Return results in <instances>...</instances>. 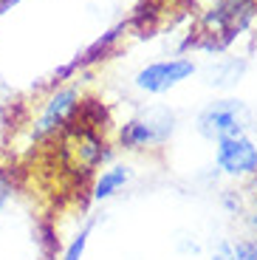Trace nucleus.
<instances>
[{
	"label": "nucleus",
	"mask_w": 257,
	"mask_h": 260,
	"mask_svg": "<svg viewBox=\"0 0 257 260\" xmlns=\"http://www.w3.org/2000/svg\"><path fill=\"white\" fill-rule=\"evenodd\" d=\"M254 201H257V198H254Z\"/></svg>",
	"instance_id": "11"
},
{
	"label": "nucleus",
	"mask_w": 257,
	"mask_h": 260,
	"mask_svg": "<svg viewBox=\"0 0 257 260\" xmlns=\"http://www.w3.org/2000/svg\"><path fill=\"white\" fill-rule=\"evenodd\" d=\"M232 252H235V260H257V241L246 238V241L232 243Z\"/></svg>",
	"instance_id": "9"
},
{
	"label": "nucleus",
	"mask_w": 257,
	"mask_h": 260,
	"mask_svg": "<svg viewBox=\"0 0 257 260\" xmlns=\"http://www.w3.org/2000/svg\"><path fill=\"white\" fill-rule=\"evenodd\" d=\"M198 71V65L189 57H170V59H158V62L144 65L142 71L136 74V88L144 93H167L175 85L186 82Z\"/></svg>",
	"instance_id": "3"
},
{
	"label": "nucleus",
	"mask_w": 257,
	"mask_h": 260,
	"mask_svg": "<svg viewBox=\"0 0 257 260\" xmlns=\"http://www.w3.org/2000/svg\"><path fill=\"white\" fill-rule=\"evenodd\" d=\"M246 74V59H238V57H226V59H218V62H209L204 68V82L209 88H232L238 85L240 77Z\"/></svg>",
	"instance_id": "6"
},
{
	"label": "nucleus",
	"mask_w": 257,
	"mask_h": 260,
	"mask_svg": "<svg viewBox=\"0 0 257 260\" xmlns=\"http://www.w3.org/2000/svg\"><path fill=\"white\" fill-rule=\"evenodd\" d=\"M74 108H77V88H62V91H57L51 99H48L40 122L34 124V136L40 139V136H45V133L57 130L65 119L71 116Z\"/></svg>",
	"instance_id": "5"
},
{
	"label": "nucleus",
	"mask_w": 257,
	"mask_h": 260,
	"mask_svg": "<svg viewBox=\"0 0 257 260\" xmlns=\"http://www.w3.org/2000/svg\"><path fill=\"white\" fill-rule=\"evenodd\" d=\"M212 260H235V252H232V241H218L212 252Z\"/></svg>",
	"instance_id": "10"
},
{
	"label": "nucleus",
	"mask_w": 257,
	"mask_h": 260,
	"mask_svg": "<svg viewBox=\"0 0 257 260\" xmlns=\"http://www.w3.org/2000/svg\"><path fill=\"white\" fill-rule=\"evenodd\" d=\"M175 130V113L170 108H147L136 119H130L122 127V144L130 150H142V147H155L164 144Z\"/></svg>",
	"instance_id": "2"
},
{
	"label": "nucleus",
	"mask_w": 257,
	"mask_h": 260,
	"mask_svg": "<svg viewBox=\"0 0 257 260\" xmlns=\"http://www.w3.org/2000/svg\"><path fill=\"white\" fill-rule=\"evenodd\" d=\"M195 127L206 142H220L226 136H243L251 130V111L240 99L209 102L195 119Z\"/></svg>",
	"instance_id": "1"
},
{
	"label": "nucleus",
	"mask_w": 257,
	"mask_h": 260,
	"mask_svg": "<svg viewBox=\"0 0 257 260\" xmlns=\"http://www.w3.org/2000/svg\"><path fill=\"white\" fill-rule=\"evenodd\" d=\"M88 238H90V223L82 229V232L74 238L71 243H68V249H65L62 254H59L57 260H82V254H85V246H88Z\"/></svg>",
	"instance_id": "8"
},
{
	"label": "nucleus",
	"mask_w": 257,
	"mask_h": 260,
	"mask_svg": "<svg viewBox=\"0 0 257 260\" xmlns=\"http://www.w3.org/2000/svg\"><path fill=\"white\" fill-rule=\"evenodd\" d=\"M215 164L220 173L232 178L257 176V144L249 133L243 136H226L215 142Z\"/></svg>",
	"instance_id": "4"
},
{
	"label": "nucleus",
	"mask_w": 257,
	"mask_h": 260,
	"mask_svg": "<svg viewBox=\"0 0 257 260\" xmlns=\"http://www.w3.org/2000/svg\"><path fill=\"white\" fill-rule=\"evenodd\" d=\"M130 167H110V170H105L102 176H99V181H97V187H93V198L97 201H108V198H113L116 192H122L124 187H127V181H130Z\"/></svg>",
	"instance_id": "7"
}]
</instances>
